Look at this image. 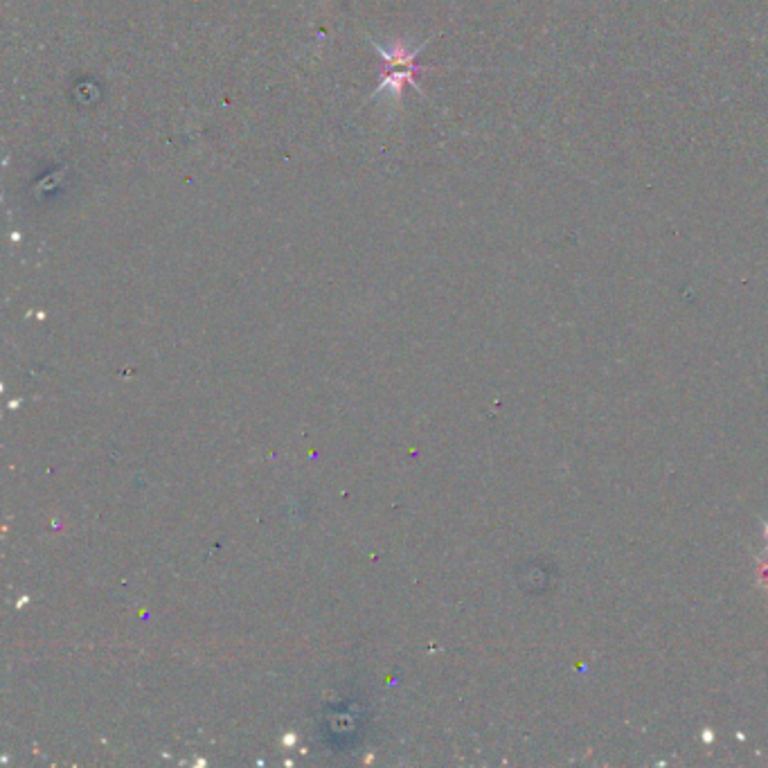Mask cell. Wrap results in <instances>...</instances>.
Instances as JSON below:
<instances>
[{
    "mask_svg": "<svg viewBox=\"0 0 768 768\" xmlns=\"http://www.w3.org/2000/svg\"><path fill=\"white\" fill-rule=\"evenodd\" d=\"M370 43L383 61V73H381L383 79H381V84L374 88V93L370 95V102L377 100V97H381L386 91L390 93L392 100L401 102V95H404L406 86H413L417 93L424 95L422 86L417 84V73H422V70H428L431 66L417 64V57L422 55L426 43H422V46H408L406 41L395 39L390 43V48L379 46V43L374 39H370Z\"/></svg>",
    "mask_w": 768,
    "mask_h": 768,
    "instance_id": "1",
    "label": "cell"
},
{
    "mask_svg": "<svg viewBox=\"0 0 768 768\" xmlns=\"http://www.w3.org/2000/svg\"><path fill=\"white\" fill-rule=\"evenodd\" d=\"M755 577H757V586L762 588L764 593H768V552L757 559Z\"/></svg>",
    "mask_w": 768,
    "mask_h": 768,
    "instance_id": "2",
    "label": "cell"
},
{
    "mask_svg": "<svg viewBox=\"0 0 768 768\" xmlns=\"http://www.w3.org/2000/svg\"><path fill=\"white\" fill-rule=\"evenodd\" d=\"M764 541H766V548H768V523H764Z\"/></svg>",
    "mask_w": 768,
    "mask_h": 768,
    "instance_id": "3",
    "label": "cell"
}]
</instances>
